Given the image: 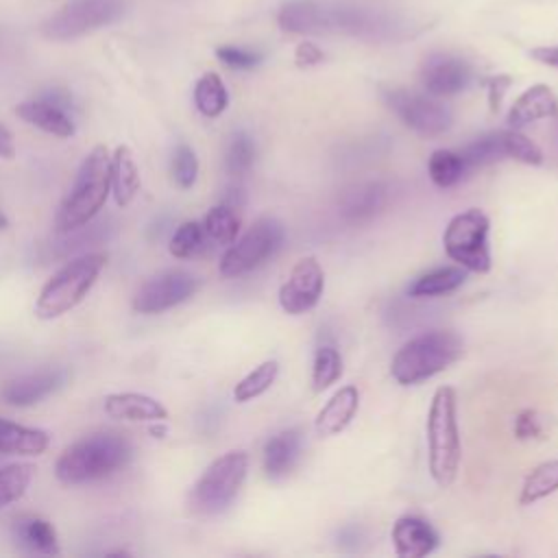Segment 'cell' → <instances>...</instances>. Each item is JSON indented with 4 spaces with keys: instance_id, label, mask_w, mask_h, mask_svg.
Listing matches in <instances>:
<instances>
[{
    "instance_id": "obj_1",
    "label": "cell",
    "mask_w": 558,
    "mask_h": 558,
    "mask_svg": "<svg viewBox=\"0 0 558 558\" xmlns=\"http://www.w3.org/2000/svg\"><path fill=\"white\" fill-rule=\"evenodd\" d=\"M277 20L288 33H344L375 41L399 39L408 31V22L397 13L329 0H290Z\"/></svg>"
},
{
    "instance_id": "obj_2",
    "label": "cell",
    "mask_w": 558,
    "mask_h": 558,
    "mask_svg": "<svg viewBox=\"0 0 558 558\" xmlns=\"http://www.w3.org/2000/svg\"><path fill=\"white\" fill-rule=\"evenodd\" d=\"M111 194V155L107 146H94L81 161L74 183L54 216L59 235L83 229L105 207Z\"/></svg>"
},
{
    "instance_id": "obj_3",
    "label": "cell",
    "mask_w": 558,
    "mask_h": 558,
    "mask_svg": "<svg viewBox=\"0 0 558 558\" xmlns=\"http://www.w3.org/2000/svg\"><path fill=\"white\" fill-rule=\"evenodd\" d=\"M133 447L118 432H94L63 449L54 475L63 484H87L105 480L129 464Z\"/></svg>"
},
{
    "instance_id": "obj_4",
    "label": "cell",
    "mask_w": 558,
    "mask_h": 558,
    "mask_svg": "<svg viewBox=\"0 0 558 558\" xmlns=\"http://www.w3.org/2000/svg\"><path fill=\"white\" fill-rule=\"evenodd\" d=\"M427 464L429 475L440 488H449L456 482L462 445H460V427H458V399L451 386L436 388L427 421Z\"/></svg>"
},
{
    "instance_id": "obj_5",
    "label": "cell",
    "mask_w": 558,
    "mask_h": 558,
    "mask_svg": "<svg viewBox=\"0 0 558 558\" xmlns=\"http://www.w3.org/2000/svg\"><path fill=\"white\" fill-rule=\"evenodd\" d=\"M464 342L451 329H429L410 338L392 357L390 375L401 386L421 384L462 357Z\"/></svg>"
},
{
    "instance_id": "obj_6",
    "label": "cell",
    "mask_w": 558,
    "mask_h": 558,
    "mask_svg": "<svg viewBox=\"0 0 558 558\" xmlns=\"http://www.w3.org/2000/svg\"><path fill=\"white\" fill-rule=\"evenodd\" d=\"M105 264V253H85L63 264L39 290L35 316L41 320H52L74 310L89 294Z\"/></svg>"
},
{
    "instance_id": "obj_7",
    "label": "cell",
    "mask_w": 558,
    "mask_h": 558,
    "mask_svg": "<svg viewBox=\"0 0 558 558\" xmlns=\"http://www.w3.org/2000/svg\"><path fill=\"white\" fill-rule=\"evenodd\" d=\"M246 471L248 456L242 449H233L216 458L190 488V510L198 517H214L225 512L238 497Z\"/></svg>"
},
{
    "instance_id": "obj_8",
    "label": "cell",
    "mask_w": 558,
    "mask_h": 558,
    "mask_svg": "<svg viewBox=\"0 0 558 558\" xmlns=\"http://www.w3.org/2000/svg\"><path fill=\"white\" fill-rule=\"evenodd\" d=\"M488 218L480 209H466L456 214L442 233V246L451 262L471 272L490 270L488 248Z\"/></svg>"
},
{
    "instance_id": "obj_9",
    "label": "cell",
    "mask_w": 558,
    "mask_h": 558,
    "mask_svg": "<svg viewBox=\"0 0 558 558\" xmlns=\"http://www.w3.org/2000/svg\"><path fill=\"white\" fill-rule=\"evenodd\" d=\"M283 242V227L279 220L264 216L255 220L242 238H235L222 253L218 270L225 279H233L259 268L270 259Z\"/></svg>"
},
{
    "instance_id": "obj_10",
    "label": "cell",
    "mask_w": 558,
    "mask_h": 558,
    "mask_svg": "<svg viewBox=\"0 0 558 558\" xmlns=\"http://www.w3.org/2000/svg\"><path fill=\"white\" fill-rule=\"evenodd\" d=\"M124 0H72L41 24V35L50 41H70L118 22Z\"/></svg>"
},
{
    "instance_id": "obj_11",
    "label": "cell",
    "mask_w": 558,
    "mask_h": 558,
    "mask_svg": "<svg viewBox=\"0 0 558 558\" xmlns=\"http://www.w3.org/2000/svg\"><path fill=\"white\" fill-rule=\"evenodd\" d=\"M384 100L408 129L423 137H438L451 129L453 116L449 107L432 96L403 87H390L384 89Z\"/></svg>"
},
{
    "instance_id": "obj_12",
    "label": "cell",
    "mask_w": 558,
    "mask_h": 558,
    "mask_svg": "<svg viewBox=\"0 0 558 558\" xmlns=\"http://www.w3.org/2000/svg\"><path fill=\"white\" fill-rule=\"evenodd\" d=\"M198 290V279L181 268L163 270L150 277L133 296L137 314H161L174 305L185 303Z\"/></svg>"
},
{
    "instance_id": "obj_13",
    "label": "cell",
    "mask_w": 558,
    "mask_h": 558,
    "mask_svg": "<svg viewBox=\"0 0 558 558\" xmlns=\"http://www.w3.org/2000/svg\"><path fill=\"white\" fill-rule=\"evenodd\" d=\"M325 290V272L316 257H301L279 288V305L286 314H305L316 307Z\"/></svg>"
},
{
    "instance_id": "obj_14",
    "label": "cell",
    "mask_w": 558,
    "mask_h": 558,
    "mask_svg": "<svg viewBox=\"0 0 558 558\" xmlns=\"http://www.w3.org/2000/svg\"><path fill=\"white\" fill-rule=\"evenodd\" d=\"M471 65L449 52H432L421 65V83L432 96H453L471 83Z\"/></svg>"
},
{
    "instance_id": "obj_15",
    "label": "cell",
    "mask_w": 558,
    "mask_h": 558,
    "mask_svg": "<svg viewBox=\"0 0 558 558\" xmlns=\"http://www.w3.org/2000/svg\"><path fill=\"white\" fill-rule=\"evenodd\" d=\"M65 371L61 368H44L26 375H17L13 379L2 381L0 401L11 408H28L52 395L65 384Z\"/></svg>"
},
{
    "instance_id": "obj_16",
    "label": "cell",
    "mask_w": 558,
    "mask_h": 558,
    "mask_svg": "<svg viewBox=\"0 0 558 558\" xmlns=\"http://www.w3.org/2000/svg\"><path fill=\"white\" fill-rule=\"evenodd\" d=\"M392 547L399 558H423L438 547L436 530L421 517L403 514L395 521L392 532Z\"/></svg>"
},
{
    "instance_id": "obj_17",
    "label": "cell",
    "mask_w": 558,
    "mask_h": 558,
    "mask_svg": "<svg viewBox=\"0 0 558 558\" xmlns=\"http://www.w3.org/2000/svg\"><path fill=\"white\" fill-rule=\"evenodd\" d=\"M386 205H388V185L381 181H368L342 194L340 216L349 225H362L373 220Z\"/></svg>"
},
{
    "instance_id": "obj_18",
    "label": "cell",
    "mask_w": 558,
    "mask_h": 558,
    "mask_svg": "<svg viewBox=\"0 0 558 558\" xmlns=\"http://www.w3.org/2000/svg\"><path fill=\"white\" fill-rule=\"evenodd\" d=\"M360 408V390L353 384L338 388L329 401L320 408L314 421V429L320 438H329L349 427Z\"/></svg>"
},
{
    "instance_id": "obj_19",
    "label": "cell",
    "mask_w": 558,
    "mask_h": 558,
    "mask_svg": "<svg viewBox=\"0 0 558 558\" xmlns=\"http://www.w3.org/2000/svg\"><path fill=\"white\" fill-rule=\"evenodd\" d=\"M301 445H303V438L296 427H288L272 434L264 442V451H262V464H264L266 477L270 480L286 477L299 462Z\"/></svg>"
},
{
    "instance_id": "obj_20",
    "label": "cell",
    "mask_w": 558,
    "mask_h": 558,
    "mask_svg": "<svg viewBox=\"0 0 558 558\" xmlns=\"http://www.w3.org/2000/svg\"><path fill=\"white\" fill-rule=\"evenodd\" d=\"M13 543L26 551L37 556H59V538L54 525L37 514H24L13 521L11 525Z\"/></svg>"
},
{
    "instance_id": "obj_21",
    "label": "cell",
    "mask_w": 558,
    "mask_h": 558,
    "mask_svg": "<svg viewBox=\"0 0 558 558\" xmlns=\"http://www.w3.org/2000/svg\"><path fill=\"white\" fill-rule=\"evenodd\" d=\"M15 113L24 122H28V124L41 129L44 133L54 135V137H72L74 135V122L68 116L65 107L46 98V96L20 102L15 107Z\"/></svg>"
},
{
    "instance_id": "obj_22",
    "label": "cell",
    "mask_w": 558,
    "mask_h": 558,
    "mask_svg": "<svg viewBox=\"0 0 558 558\" xmlns=\"http://www.w3.org/2000/svg\"><path fill=\"white\" fill-rule=\"evenodd\" d=\"M558 113V96L551 92V87L538 83L527 87L510 107L506 122L510 129L527 126L536 120L551 118Z\"/></svg>"
},
{
    "instance_id": "obj_23",
    "label": "cell",
    "mask_w": 558,
    "mask_h": 558,
    "mask_svg": "<svg viewBox=\"0 0 558 558\" xmlns=\"http://www.w3.org/2000/svg\"><path fill=\"white\" fill-rule=\"evenodd\" d=\"M105 412L120 421H150L161 423L168 410L161 401L144 392H113L105 397Z\"/></svg>"
},
{
    "instance_id": "obj_24",
    "label": "cell",
    "mask_w": 558,
    "mask_h": 558,
    "mask_svg": "<svg viewBox=\"0 0 558 558\" xmlns=\"http://www.w3.org/2000/svg\"><path fill=\"white\" fill-rule=\"evenodd\" d=\"M142 177L129 146H118L111 155V194L120 207H126L140 192Z\"/></svg>"
},
{
    "instance_id": "obj_25",
    "label": "cell",
    "mask_w": 558,
    "mask_h": 558,
    "mask_svg": "<svg viewBox=\"0 0 558 558\" xmlns=\"http://www.w3.org/2000/svg\"><path fill=\"white\" fill-rule=\"evenodd\" d=\"M50 436L44 429L0 418V453L39 456L48 449Z\"/></svg>"
},
{
    "instance_id": "obj_26",
    "label": "cell",
    "mask_w": 558,
    "mask_h": 558,
    "mask_svg": "<svg viewBox=\"0 0 558 558\" xmlns=\"http://www.w3.org/2000/svg\"><path fill=\"white\" fill-rule=\"evenodd\" d=\"M466 275L462 266H440V268H432L423 275H418L416 279H412V283L408 286V296L414 299H429V296H440V294H449L453 290H458L464 283Z\"/></svg>"
},
{
    "instance_id": "obj_27",
    "label": "cell",
    "mask_w": 558,
    "mask_h": 558,
    "mask_svg": "<svg viewBox=\"0 0 558 558\" xmlns=\"http://www.w3.org/2000/svg\"><path fill=\"white\" fill-rule=\"evenodd\" d=\"M427 172L434 185L447 190L458 185L466 174V161L460 155V150H449V148H438L429 155L427 159Z\"/></svg>"
},
{
    "instance_id": "obj_28",
    "label": "cell",
    "mask_w": 558,
    "mask_h": 558,
    "mask_svg": "<svg viewBox=\"0 0 558 558\" xmlns=\"http://www.w3.org/2000/svg\"><path fill=\"white\" fill-rule=\"evenodd\" d=\"M558 490V458L536 464L523 480L519 504L532 506Z\"/></svg>"
},
{
    "instance_id": "obj_29",
    "label": "cell",
    "mask_w": 558,
    "mask_h": 558,
    "mask_svg": "<svg viewBox=\"0 0 558 558\" xmlns=\"http://www.w3.org/2000/svg\"><path fill=\"white\" fill-rule=\"evenodd\" d=\"M194 105L205 118H218L227 105L229 94L222 78L216 72H205L194 85Z\"/></svg>"
},
{
    "instance_id": "obj_30",
    "label": "cell",
    "mask_w": 558,
    "mask_h": 558,
    "mask_svg": "<svg viewBox=\"0 0 558 558\" xmlns=\"http://www.w3.org/2000/svg\"><path fill=\"white\" fill-rule=\"evenodd\" d=\"M203 229H205L209 240H214L218 244H231L240 233L238 207H233L229 203H220V205L211 207L205 214Z\"/></svg>"
},
{
    "instance_id": "obj_31",
    "label": "cell",
    "mask_w": 558,
    "mask_h": 558,
    "mask_svg": "<svg viewBox=\"0 0 558 558\" xmlns=\"http://www.w3.org/2000/svg\"><path fill=\"white\" fill-rule=\"evenodd\" d=\"M460 155L464 157L469 172L475 170V168L490 166V163H495L499 159H506L504 142H501V131H490V133H484V135L475 137L464 148H460Z\"/></svg>"
},
{
    "instance_id": "obj_32",
    "label": "cell",
    "mask_w": 558,
    "mask_h": 558,
    "mask_svg": "<svg viewBox=\"0 0 558 558\" xmlns=\"http://www.w3.org/2000/svg\"><path fill=\"white\" fill-rule=\"evenodd\" d=\"M279 373V362L277 360H264L262 364H257L248 375H244L235 388H233V399L238 403H246L251 399H257L259 395H264L277 379Z\"/></svg>"
},
{
    "instance_id": "obj_33",
    "label": "cell",
    "mask_w": 558,
    "mask_h": 558,
    "mask_svg": "<svg viewBox=\"0 0 558 558\" xmlns=\"http://www.w3.org/2000/svg\"><path fill=\"white\" fill-rule=\"evenodd\" d=\"M33 473L35 466L28 462H13L0 466V508L24 497L33 480Z\"/></svg>"
},
{
    "instance_id": "obj_34",
    "label": "cell",
    "mask_w": 558,
    "mask_h": 558,
    "mask_svg": "<svg viewBox=\"0 0 558 558\" xmlns=\"http://www.w3.org/2000/svg\"><path fill=\"white\" fill-rule=\"evenodd\" d=\"M342 375V357L340 351L331 344H320L314 353L312 362V386L316 392H323L331 384H336Z\"/></svg>"
},
{
    "instance_id": "obj_35",
    "label": "cell",
    "mask_w": 558,
    "mask_h": 558,
    "mask_svg": "<svg viewBox=\"0 0 558 558\" xmlns=\"http://www.w3.org/2000/svg\"><path fill=\"white\" fill-rule=\"evenodd\" d=\"M255 142L246 131H235L225 153V168L231 177H242L253 168Z\"/></svg>"
},
{
    "instance_id": "obj_36",
    "label": "cell",
    "mask_w": 558,
    "mask_h": 558,
    "mask_svg": "<svg viewBox=\"0 0 558 558\" xmlns=\"http://www.w3.org/2000/svg\"><path fill=\"white\" fill-rule=\"evenodd\" d=\"M205 238H207V233L201 222H196V220L181 222L170 238V244H168L170 255H174L179 259L194 257L196 253H201L205 248Z\"/></svg>"
},
{
    "instance_id": "obj_37",
    "label": "cell",
    "mask_w": 558,
    "mask_h": 558,
    "mask_svg": "<svg viewBox=\"0 0 558 558\" xmlns=\"http://www.w3.org/2000/svg\"><path fill=\"white\" fill-rule=\"evenodd\" d=\"M501 142H504V155L508 159H517L527 166H538L543 161L541 148L517 129H501Z\"/></svg>"
},
{
    "instance_id": "obj_38",
    "label": "cell",
    "mask_w": 558,
    "mask_h": 558,
    "mask_svg": "<svg viewBox=\"0 0 558 558\" xmlns=\"http://www.w3.org/2000/svg\"><path fill=\"white\" fill-rule=\"evenodd\" d=\"M172 179L179 187L187 190L196 183L198 179V157L194 153L192 146L187 144H179L172 153V166H170Z\"/></svg>"
},
{
    "instance_id": "obj_39",
    "label": "cell",
    "mask_w": 558,
    "mask_h": 558,
    "mask_svg": "<svg viewBox=\"0 0 558 558\" xmlns=\"http://www.w3.org/2000/svg\"><path fill=\"white\" fill-rule=\"evenodd\" d=\"M216 57L227 68H233V70H251V68L259 65V61H262L259 52L246 50V48H240V46H220L216 50Z\"/></svg>"
},
{
    "instance_id": "obj_40",
    "label": "cell",
    "mask_w": 558,
    "mask_h": 558,
    "mask_svg": "<svg viewBox=\"0 0 558 558\" xmlns=\"http://www.w3.org/2000/svg\"><path fill=\"white\" fill-rule=\"evenodd\" d=\"M514 436L519 440H532L543 436V418L536 410L525 408L514 416Z\"/></svg>"
},
{
    "instance_id": "obj_41",
    "label": "cell",
    "mask_w": 558,
    "mask_h": 558,
    "mask_svg": "<svg viewBox=\"0 0 558 558\" xmlns=\"http://www.w3.org/2000/svg\"><path fill=\"white\" fill-rule=\"evenodd\" d=\"M294 61L299 68H312L323 61V50L312 41H303L294 50Z\"/></svg>"
},
{
    "instance_id": "obj_42",
    "label": "cell",
    "mask_w": 558,
    "mask_h": 558,
    "mask_svg": "<svg viewBox=\"0 0 558 558\" xmlns=\"http://www.w3.org/2000/svg\"><path fill=\"white\" fill-rule=\"evenodd\" d=\"M510 85V78L508 76H493L488 81V102H490V109L497 111L499 109V102H501V96L504 92L508 89Z\"/></svg>"
},
{
    "instance_id": "obj_43",
    "label": "cell",
    "mask_w": 558,
    "mask_h": 558,
    "mask_svg": "<svg viewBox=\"0 0 558 558\" xmlns=\"http://www.w3.org/2000/svg\"><path fill=\"white\" fill-rule=\"evenodd\" d=\"M536 61L545 63V65H551V68H558V46H545V48H534L530 52Z\"/></svg>"
},
{
    "instance_id": "obj_44",
    "label": "cell",
    "mask_w": 558,
    "mask_h": 558,
    "mask_svg": "<svg viewBox=\"0 0 558 558\" xmlns=\"http://www.w3.org/2000/svg\"><path fill=\"white\" fill-rule=\"evenodd\" d=\"M0 157L2 159H13L15 157L13 135H11V131L4 124H0Z\"/></svg>"
},
{
    "instance_id": "obj_45",
    "label": "cell",
    "mask_w": 558,
    "mask_h": 558,
    "mask_svg": "<svg viewBox=\"0 0 558 558\" xmlns=\"http://www.w3.org/2000/svg\"><path fill=\"white\" fill-rule=\"evenodd\" d=\"M4 229H9V218H7L4 211L0 209V231H4Z\"/></svg>"
}]
</instances>
